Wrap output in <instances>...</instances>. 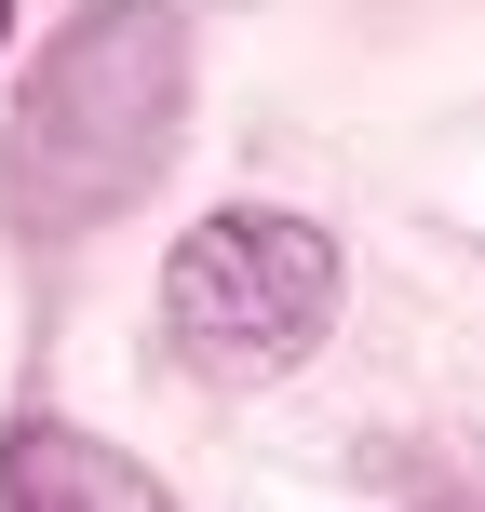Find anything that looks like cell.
<instances>
[{"instance_id": "6da1fadb", "label": "cell", "mask_w": 485, "mask_h": 512, "mask_svg": "<svg viewBox=\"0 0 485 512\" xmlns=\"http://www.w3.org/2000/svg\"><path fill=\"white\" fill-rule=\"evenodd\" d=\"M176 108H189V27L176 0H95L41 41L14 135H0V203L27 243H81L176 162Z\"/></svg>"}, {"instance_id": "7a4b0ae2", "label": "cell", "mask_w": 485, "mask_h": 512, "mask_svg": "<svg viewBox=\"0 0 485 512\" xmlns=\"http://www.w3.org/2000/svg\"><path fill=\"white\" fill-rule=\"evenodd\" d=\"M337 324V243L310 216H203L162 256V337H176L189 378L256 391L283 364H310V337Z\"/></svg>"}, {"instance_id": "3957f363", "label": "cell", "mask_w": 485, "mask_h": 512, "mask_svg": "<svg viewBox=\"0 0 485 512\" xmlns=\"http://www.w3.org/2000/svg\"><path fill=\"white\" fill-rule=\"evenodd\" d=\"M0 499H14V512H149L162 472H149V459H108V445H81L68 418H27V432L0 445Z\"/></svg>"}]
</instances>
